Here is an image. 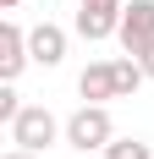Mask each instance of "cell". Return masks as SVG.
Listing matches in <instances>:
<instances>
[{
	"mask_svg": "<svg viewBox=\"0 0 154 159\" xmlns=\"http://www.w3.org/2000/svg\"><path fill=\"white\" fill-rule=\"evenodd\" d=\"M28 61H33L28 55V33L17 22H0V82H17Z\"/></svg>",
	"mask_w": 154,
	"mask_h": 159,
	"instance_id": "5",
	"label": "cell"
},
{
	"mask_svg": "<svg viewBox=\"0 0 154 159\" xmlns=\"http://www.w3.org/2000/svg\"><path fill=\"white\" fill-rule=\"evenodd\" d=\"M110 66H116V99H132L143 88V77H149V71L138 66V55H121V61H110Z\"/></svg>",
	"mask_w": 154,
	"mask_h": 159,
	"instance_id": "8",
	"label": "cell"
},
{
	"mask_svg": "<svg viewBox=\"0 0 154 159\" xmlns=\"http://www.w3.org/2000/svg\"><path fill=\"white\" fill-rule=\"evenodd\" d=\"M6 132H11V143H17V148H33V154H44L55 137H66V121H55L44 104H22V115H17Z\"/></svg>",
	"mask_w": 154,
	"mask_h": 159,
	"instance_id": "2",
	"label": "cell"
},
{
	"mask_svg": "<svg viewBox=\"0 0 154 159\" xmlns=\"http://www.w3.org/2000/svg\"><path fill=\"white\" fill-rule=\"evenodd\" d=\"M77 6H121V0H77Z\"/></svg>",
	"mask_w": 154,
	"mask_h": 159,
	"instance_id": "13",
	"label": "cell"
},
{
	"mask_svg": "<svg viewBox=\"0 0 154 159\" xmlns=\"http://www.w3.org/2000/svg\"><path fill=\"white\" fill-rule=\"evenodd\" d=\"M17 6H22V0H0V11H17Z\"/></svg>",
	"mask_w": 154,
	"mask_h": 159,
	"instance_id": "14",
	"label": "cell"
},
{
	"mask_svg": "<svg viewBox=\"0 0 154 159\" xmlns=\"http://www.w3.org/2000/svg\"><path fill=\"white\" fill-rule=\"evenodd\" d=\"M77 93H83V104H105V99H116V66H110V61L83 66V77H77Z\"/></svg>",
	"mask_w": 154,
	"mask_h": 159,
	"instance_id": "7",
	"label": "cell"
},
{
	"mask_svg": "<svg viewBox=\"0 0 154 159\" xmlns=\"http://www.w3.org/2000/svg\"><path fill=\"white\" fill-rule=\"evenodd\" d=\"M0 159H39V154H33V148H17V143H11V148H6Z\"/></svg>",
	"mask_w": 154,
	"mask_h": 159,
	"instance_id": "11",
	"label": "cell"
},
{
	"mask_svg": "<svg viewBox=\"0 0 154 159\" xmlns=\"http://www.w3.org/2000/svg\"><path fill=\"white\" fill-rule=\"evenodd\" d=\"M110 137H116V121H110L105 104H83V110L66 115V143L83 148V154H105Z\"/></svg>",
	"mask_w": 154,
	"mask_h": 159,
	"instance_id": "1",
	"label": "cell"
},
{
	"mask_svg": "<svg viewBox=\"0 0 154 159\" xmlns=\"http://www.w3.org/2000/svg\"><path fill=\"white\" fill-rule=\"evenodd\" d=\"M138 66H143V71H149V77H154V44H149V49H143V55H138Z\"/></svg>",
	"mask_w": 154,
	"mask_h": 159,
	"instance_id": "12",
	"label": "cell"
},
{
	"mask_svg": "<svg viewBox=\"0 0 154 159\" xmlns=\"http://www.w3.org/2000/svg\"><path fill=\"white\" fill-rule=\"evenodd\" d=\"M116 39H121L127 55H143V49L154 44V0H132V6H127V11H121V33H116Z\"/></svg>",
	"mask_w": 154,
	"mask_h": 159,
	"instance_id": "3",
	"label": "cell"
},
{
	"mask_svg": "<svg viewBox=\"0 0 154 159\" xmlns=\"http://www.w3.org/2000/svg\"><path fill=\"white\" fill-rule=\"evenodd\" d=\"M28 55L33 66H61L66 61V28H55V22H39V28H28Z\"/></svg>",
	"mask_w": 154,
	"mask_h": 159,
	"instance_id": "4",
	"label": "cell"
},
{
	"mask_svg": "<svg viewBox=\"0 0 154 159\" xmlns=\"http://www.w3.org/2000/svg\"><path fill=\"white\" fill-rule=\"evenodd\" d=\"M105 159H154V148L143 143V137H110Z\"/></svg>",
	"mask_w": 154,
	"mask_h": 159,
	"instance_id": "9",
	"label": "cell"
},
{
	"mask_svg": "<svg viewBox=\"0 0 154 159\" xmlns=\"http://www.w3.org/2000/svg\"><path fill=\"white\" fill-rule=\"evenodd\" d=\"M121 11L127 6H77V33L99 44V39H116L121 33Z\"/></svg>",
	"mask_w": 154,
	"mask_h": 159,
	"instance_id": "6",
	"label": "cell"
},
{
	"mask_svg": "<svg viewBox=\"0 0 154 159\" xmlns=\"http://www.w3.org/2000/svg\"><path fill=\"white\" fill-rule=\"evenodd\" d=\"M17 115H22V93H17V82H0V121L11 126Z\"/></svg>",
	"mask_w": 154,
	"mask_h": 159,
	"instance_id": "10",
	"label": "cell"
}]
</instances>
